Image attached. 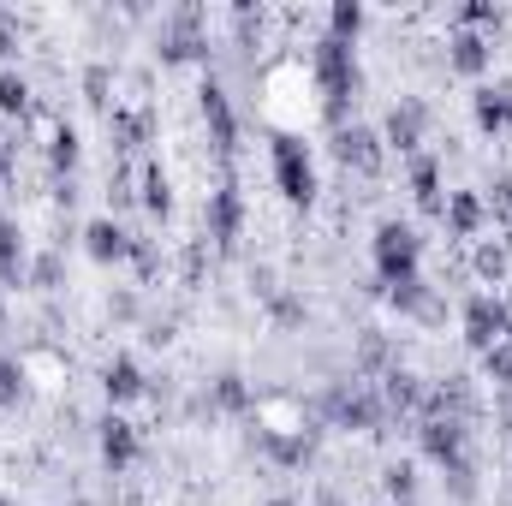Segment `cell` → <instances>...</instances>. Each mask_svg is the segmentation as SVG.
<instances>
[{
  "instance_id": "cell-31",
  "label": "cell",
  "mask_w": 512,
  "mask_h": 506,
  "mask_svg": "<svg viewBox=\"0 0 512 506\" xmlns=\"http://www.w3.org/2000/svg\"><path fill=\"white\" fill-rule=\"evenodd\" d=\"M268 506H304V501H292V495H274V501H268Z\"/></svg>"
},
{
  "instance_id": "cell-7",
  "label": "cell",
  "mask_w": 512,
  "mask_h": 506,
  "mask_svg": "<svg viewBox=\"0 0 512 506\" xmlns=\"http://www.w3.org/2000/svg\"><path fill=\"white\" fill-rule=\"evenodd\" d=\"M203 221H209V239H215V245H233V239L245 233V197H239V185H215Z\"/></svg>"
},
{
  "instance_id": "cell-2",
  "label": "cell",
  "mask_w": 512,
  "mask_h": 506,
  "mask_svg": "<svg viewBox=\"0 0 512 506\" xmlns=\"http://www.w3.org/2000/svg\"><path fill=\"white\" fill-rule=\"evenodd\" d=\"M370 262H376V280H382V286L423 280V274H417V268H423V239H417V227L382 221V227H376V245H370Z\"/></svg>"
},
{
  "instance_id": "cell-8",
  "label": "cell",
  "mask_w": 512,
  "mask_h": 506,
  "mask_svg": "<svg viewBox=\"0 0 512 506\" xmlns=\"http://www.w3.org/2000/svg\"><path fill=\"white\" fill-rule=\"evenodd\" d=\"M417 441H423V453H429L441 471H459V465H465V429H459L453 417H423Z\"/></svg>"
},
{
  "instance_id": "cell-23",
  "label": "cell",
  "mask_w": 512,
  "mask_h": 506,
  "mask_svg": "<svg viewBox=\"0 0 512 506\" xmlns=\"http://www.w3.org/2000/svg\"><path fill=\"white\" fill-rule=\"evenodd\" d=\"M453 24L483 36V24H501V6H489V0H471V6H459V12H453Z\"/></svg>"
},
{
  "instance_id": "cell-4",
  "label": "cell",
  "mask_w": 512,
  "mask_h": 506,
  "mask_svg": "<svg viewBox=\"0 0 512 506\" xmlns=\"http://www.w3.org/2000/svg\"><path fill=\"white\" fill-rule=\"evenodd\" d=\"M96 447H102V465L120 477V471H131L137 459H143V441H137V423H126V417H102L96 423Z\"/></svg>"
},
{
  "instance_id": "cell-16",
  "label": "cell",
  "mask_w": 512,
  "mask_h": 506,
  "mask_svg": "<svg viewBox=\"0 0 512 506\" xmlns=\"http://www.w3.org/2000/svg\"><path fill=\"white\" fill-rule=\"evenodd\" d=\"M471 108H477V126L483 131H507L512 126V78L507 84H483Z\"/></svg>"
},
{
  "instance_id": "cell-29",
  "label": "cell",
  "mask_w": 512,
  "mask_h": 506,
  "mask_svg": "<svg viewBox=\"0 0 512 506\" xmlns=\"http://www.w3.org/2000/svg\"><path fill=\"white\" fill-rule=\"evenodd\" d=\"M477 268H483L489 280H501V274H507V251H501V245H483V251H477Z\"/></svg>"
},
{
  "instance_id": "cell-20",
  "label": "cell",
  "mask_w": 512,
  "mask_h": 506,
  "mask_svg": "<svg viewBox=\"0 0 512 506\" xmlns=\"http://www.w3.org/2000/svg\"><path fill=\"white\" fill-rule=\"evenodd\" d=\"M143 209H149V215H167V209H173V185H167V173H161L155 161L143 167Z\"/></svg>"
},
{
  "instance_id": "cell-30",
  "label": "cell",
  "mask_w": 512,
  "mask_h": 506,
  "mask_svg": "<svg viewBox=\"0 0 512 506\" xmlns=\"http://www.w3.org/2000/svg\"><path fill=\"white\" fill-rule=\"evenodd\" d=\"M18 54V36H12V18L0 12V60H12Z\"/></svg>"
},
{
  "instance_id": "cell-15",
  "label": "cell",
  "mask_w": 512,
  "mask_h": 506,
  "mask_svg": "<svg viewBox=\"0 0 512 506\" xmlns=\"http://www.w3.org/2000/svg\"><path fill=\"white\" fill-rule=\"evenodd\" d=\"M24 274H30L24 233H18V221H6V215H0V286H24Z\"/></svg>"
},
{
  "instance_id": "cell-9",
  "label": "cell",
  "mask_w": 512,
  "mask_h": 506,
  "mask_svg": "<svg viewBox=\"0 0 512 506\" xmlns=\"http://www.w3.org/2000/svg\"><path fill=\"white\" fill-rule=\"evenodd\" d=\"M382 131L370 126H334V155L346 161V167H358V173H376L382 167Z\"/></svg>"
},
{
  "instance_id": "cell-19",
  "label": "cell",
  "mask_w": 512,
  "mask_h": 506,
  "mask_svg": "<svg viewBox=\"0 0 512 506\" xmlns=\"http://www.w3.org/2000/svg\"><path fill=\"white\" fill-rule=\"evenodd\" d=\"M435 185H441L435 155H417V161H411V191H417V203H423V209H441V191H435Z\"/></svg>"
},
{
  "instance_id": "cell-33",
  "label": "cell",
  "mask_w": 512,
  "mask_h": 506,
  "mask_svg": "<svg viewBox=\"0 0 512 506\" xmlns=\"http://www.w3.org/2000/svg\"><path fill=\"white\" fill-rule=\"evenodd\" d=\"M322 506H340V501H322Z\"/></svg>"
},
{
  "instance_id": "cell-13",
  "label": "cell",
  "mask_w": 512,
  "mask_h": 506,
  "mask_svg": "<svg viewBox=\"0 0 512 506\" xmlns=\"http://www.w3.org/2000/svg\"><path fill=\"white\" fill-rule=\"evenodd\" d=\"M197 102H203V120H209V131H215V149H221V155H233V137H239V120H233V102H227V90H221L215 78H203Z\"/></svg>"
},
{
  "instance_id": "cell-34",
  "label": "cell",
  "mask_w": 512,
  "mask_h": 506,
  "mask_svg": "<svg viewBox=\"0 0 512 506\" xmlns=\"http://www.w3.org/2000/svg\"><path fill=\"white\" fill-rule=\"evenodd\" d=\"M405 506H417V501H405Z\"/></svg>"
},
{
  "instance_id": "cell-22",
  "label": "cell",
  "mask_w": 512,
  "mask_h": 506,
  "mask_svg": "<svg viewBox=\"0 0 512 506\" xmlns=\"http://www.w3.org/2000/svg\"><path fill=\"white\" fill-rule=\"evenodd\" d=\"M215 405H221V411H245V405H251V387H245V376H233V370H227V376L215 381Z\"/></svg>"
},
{
  "instance_id": "cell-24",
  "label": "cell",
  "mask_w": 512,
  "mask_h": 506,
  "mask_svg": "<svg viewBox=\"0 0 512 506\" xmlns=\"http://www.w3.org/2000/svg\"><path fill=\"white\" fill-rule=\"evenodd\" d=\"M24 286H36V292H54V286H60V256H54V251L36 256V262H30V274H24Z\"/></svg>"
},
{
  "instance_id": "cell-5",
  "label": "cell",
  "mask_w": 512,
  "mask_h": 506,
  "mask_svg": "<svg viewBox=\"0 0 512 506\" xmlns=\"http://www.w3.org/2000/svg\"><path fill=\"white\" fill-rule=\"evenodd\" d=\"M423 126H429V108H423L417 96H399V102L387 108V120H382V143L387 149H399V155H417Z\"/></svg>"
},
{
  "instance_id": "cell-28",
  "label": "cell",
  "mask_w": 512,
  "mask_h": 506,
  "mask_svg": "<svg viewBox=\"0 0 512 506\" xmlns=\"http://www.w3.org/2000/svg\"><path fill=\"white\" fill-rule=\"evenodd\" d=\"M108 90H114V72H108V66H90V72H84V96L102 108V102H108Z\"/></svg>"
},
{
  "instance_id": "cell-21",
  "label": "cell",
  "mask_w": 512,
  "mask_h": 506,
  "mask_svg": "<svg viewBox=\"0 0 512 506\" xmlns=\"http://www.w3.org/2000/svg\"><path fill=\"white\" fill-rule=\"evenodd\" d=\"M48 161H54V167H66V173L78 167V131H72V126H54V137H48Z\"/></svg>"
},
{
  "instance_id": "cell-25",
  "label": "cell",
  "mask_w": 512,
  "mask_h": 506,
  "mask_svg": "<svg viewBox=\"0 0 512 506\" xmlns=\"http://www.w3.org/2000/svg\"><path fill=\"white\" fill-rule=\"evenodd\" d=\"M411 495H417V477H411V465H393V471H387V501L405 506Z\"/></svg>"
},
{
  "instance_id": "cell-18",
  "label": "cell",
  "mask_w": 512,
  "mask_h": 506,
  "mask_svg": "<svg viewBox=\"0 0 512 506\" xmlns=\"http://www.w3.org/2000/svg\"><path fill=\"white\" fill-rule=\"evenodd\" d=\"M0 114L6 120H24L30 114V78L18 66H0Z\"/></svg>"
},
{
  "instance_id": "cell-6",
  "label": "cell",
  "mask_w": 512,
  "mask_h": 506,
  "mask_svg": "<svg viewBox=\"0 0 512 506\" xmlns=\"http://www.w3.org/2000/svg\"><path fill=\"white\" fill-rule=\"evenodd\" d=\"M131 245H137V239H131L114 215H96V221H84V251H90V262H102V268L131 262Z\"/></svg>"
},
{
  "instance_id": "cell-10",
  "label": "cell",
  "mask_w": 512,
  "mask_h": 506,
  "mask_svg": "<svg viewBox=\"0 0 512 506\" xmlns=\"http://www.w3.org/2000/svg\"><path fill=\"white\" fill-rule=\"evenodd\" d=\"M489 66H495L489 36H477V30H453V36H447V72H459V78H483Z\"/></svg>"
},
{
  "instance_id": "cell-26",
  "label": "cell",
  "mask_w": 512,
  "mask_h": 506,
  "mask_svg": "<svg viewBox=\"0 0 512 506\" xmlns=\"http://www.w3.org/2000/svg\"><path fill=\"white\" fill-rule=\"evenodd\" d=\"M24 393V364H12V358H0V405H12Z\"/></svg>"
},
{
  "instance_id": "cell-32",
  "label": "cell",
  "mask_w": 512,
  "mask_h": 506,
  "mask_svg": "<svg viewBox=\"0 0 512 506\" xmlns=\"http://www.w3.org/2000/svg\"><path fill=\"white\" fill-rule=\"evenodd\" d=\"M507 447H512V423H507Z\"/></svg>"
},
{
  "instance_id": "cell-17",
  "label": "cell",
  "mask_w": 512,
  "mask_h": 506,
  "mask_svg": "<svg viewBox=\"0 0 512 506\" xmlns=\"http://www.w3.org/2000/svg\"><path fill=\"white\" fill-rule=\"evenodd\" d=\"M364 24H370V12H364L358 0H340V6H328V36H334V42H346V48H358V36H364Z\"/></svg>"
},
{
  "instance_id": "cell-14",
  "label": "cell",
  "mask_w": 512,
  "mask_h": 506,
  "mask_svg": "<svg viewBox=\"0 0 512 506\" xmlns=\"http://www.w3.org/2000/svg\"><path fill=\"white\" fill-rule=\"evenodd\" d=\"M203 48H209V42L197 36V12H191V6L161 24V60H197Z\"/></svg>"
},
{
  "instance_id": "cell-3",
  "label": "cell",
  "mask_w": 512,
  "mask_h": 506,
  "mask_svg": "<svg viewBox=\"0 0 512 506\" xmlns=\"http://www.w3.org/2000/svg\"><path fill=\"white\" fill-rule=\"evenodd\" d=\"M268 161H274V191H280L286 203H316L322 179H316V155H310L304 137H274Z\"/></svg>"
},
{
  "instance_id": "cell-27",
  "label": "cell",
  "mask_w": 512,
  "mask_h": 506,
  "mask_svg": "<svg viewBox=\"0 0 512 506\" xmlns=\"http://www.w3.org/2000/svg\"><path fill=\"white\" fill-rule=\"evenodd\" d=\"M483 370L501 381V387H512V340L507 346H495V352H483Z\"/></svg>"
},
{
  "instance_id": "cell-12",
  "label": "cell",
  "mask_w": 512,
  "mask_h": 506,
  "mask_svg": "<svg viewBox=\"0 0 512 506\" xmlns=\"http://www.w3.org/2000/svg\"><path fill=\"white\" fill-rule=\"evenodd\" d=\"M102 393H108V405H131V399H143L149 393V376H143V364L120 352V358H108V370H102Z\"/></svg>"
},
{
  "instance_id": "cell-1",
  "label": "cell",
  "mask_w": 512,
  "mask_h": 506,
  "mask_svg": "<svg viewBox=\"0 0 512 506\" xmlns=\"http://www.w3.org/2000/svg\"><path fill=\"white\" fill-rule=\"evenodd\" d=\"M310 66H316L322 96H328V120H334V126H346V102H352V90H358V54H352L346 42L322 36V42L310 48Z\"/></svg>"
},
{
  "instance_id": "cell-11",
  "label": "cell",
  "mask_w": 512,
  "mask_h": 506,
  "mask_svg": "<svg viewBox=\"0 0 512 506\" xmlns=\"http://www.w3.org/2000/svg\"><path fill=\"white\" fill-rule=\"evenodd\" d=\"M441 221H447L453 239H477V233L489 227V203H483L477 191H447V197H441Z\"/></svg>"
}]
</instances>
